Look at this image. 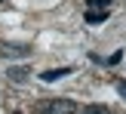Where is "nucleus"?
Here are the masks:
<instances>
[{
	"label": "nucleus",
	"instance_id": "obj_5",
	"mask_svg": "<svg viewBox=\"0 0 126 114\" xmlns=\"http://www.w3.org/2000/svg\"><path fill=\"white\" fill-rule=\"evenodd\" d=\"M71 74V68H49V71H43L40 77L46 80V83H52V80H62V77H68Z\"/></svg>",
	"mask_w": 126,
	"mask_h": 114
},
{
	"label": "nucleus",
	"instance_id": "obj_1",
	"mask_svg": "<svg viewBox=\"0 0 126 114\" xmlns=\"http://www.w3.org/2000/svg\"><path fill=\"white\" fill-rule=\"evenodd\" d=\"M34 111L37 114H77V105H74V99L59 96V99H43Z\"/></svg>",
	"mask_w": 126,
	"mask_h": 114
},
{
	"label": "nucleus",
	"instance_id": "obj_4",
	"mask_svg": "<svg viewBox=\"0 0 126 114\" xmlns=\"http://www.w3.org/2000/svg\"><path fill=\"white\" fill-rule=\"evenodd\" d=\"M6 77L12 80V83H28V77H31V71L25 65H12L9 71H6Z\"/></svg>",
	"mask_w": 126,
	"mask_h": 114
},
{
	"label": "nucleus",
	"instance_id": "obj_6",
	"mask_svg": "<svg viewBox=\"0 0 126 114\" xmlns=\"http://www.w3.org/2000/svg\"><path fill=\"white\" fill-rule=\"evenodd\" d=\"M77 114H111V108L108 105H83Z\"/></svg>",
	"mask_w": 126,
	"mask_h": 114
},
{
	"label": "nucleus",
	"instance_id": "obj_2",
	"mask_svg": "<svg viewBox=\"0 0 126 114\" xmlns=\"http://www.w3.org/2000/svg\"><path fill=\"white\" fill-rule=\"evenodd\" d=\"M111 16V0H86V25H102L105 19Z\"/></svg>",
	"mask_w": 126,
	"mask_h": 114
},
{
	"label": "nucleus",
	"instance_id": "obj_8",
	"mask_svg": "<svg viewBox=\"0 0 126 114\" xmlns=\"http://www.w3.org/2000/svg\"><path fill=\"white\" fill-rule=\"evenodd\" d=\"M0 3H3V0H0Z\"/></svg>",
	"mask_w": 126,
	"mask_h": 114
},
{
	"label": "nucleus",
	"instance_id": "obj_7",
	"mask_svg": "<svg viewBox=\"0 0 126 114\" xmlns=\"http://www.w3.org/2000/svg\"><path fill=\"white\" fill-rule=\"evenodd\" d=\"M117 93H120V96L126 99V80H117Z\"/></svg>",
	"mask_w": 126,
	"mask_h": 114
},
{
	"label": "nucleus",
	"instance_id": "obj_3",
	"mask_svg": "<svg viewBox=\"0 0 126 114\" xmlns=\"http://www.w3.org/2000/svg\"><path fill=\"white\" fill-rule=\"evenodd\" d=\"M28 53H31L28 43H16V40L0 43V59H28Z\"/></svg>",
	"mask_w": 126,
	"mask_h": 114
}]
</instances>
